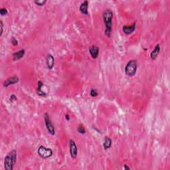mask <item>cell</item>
<instances>
[{
  "label": "cell",
  "instance_id": "1",
  "mask_svg": "<svg viewBox=\"0 0 170 170\" xmlns=\"http://www.w3.org/2000/svg\"><path fill=\"white\" fill-rule=\"evenodd\" d=\"M103 20H104L105 27V35L107 37H110L111 35L112 27L113 12L110 9H107L102 13Z\"/></svg>",
  "mask_w": 170,
  "mask_h": 170
},
{
  "label": "cell",
  "instance_id": "2",
  "mask_svg": "<svg viewBox=\"0 0 170 170\" xmlns=\"http://www.w3.org/2000/svg\"><path fill=\"white\" fill-rule=\"evenodd\" d=\"M17 160V151L15 149L10 151L4 159V167L6 170H13Z\"/></svg>",
  "mask_w": 170,
  "mask_h": 170
},
{
  "label": "cell",
  "instance_id": "3",
  "mask_svg": "<svg viewBox=\"0 0 170 170\" xmlns=\"http://www.w3.org/2000/svg\"><path fill=\"white\" fill-rule=\"evenodd\" d=\"M137 69V63L135 60H130L127 62L125 66V73L129 76H133L136 74Z\"/></svg>",
  "mask_w": 170,
  "mask_h": 170
},
{
  "label": "cell",
  "instance_id": "4",
  "mask_svg": "<svg viewBox=\"0 0 170 170\" xmlns=\"http://www.w3.org/2000/svg\"><path fill=\"white\" fill-rule=\"evenodd\" d=\"M37 153L41 158L46 159L51 157L53 154V151L50 148L46 147L43 145H40L38 148Z\"/></svg>",
  "mask_w": 170,
  "mask_h": 170
},
{
  "label": "cell",
  "instance_id": "5",
  "mask_svg": "<svg viewBox=\"0 0 170 170\" xmlns=\"http://www.w3.org/2000/svg\"><path fill=\"white\" fill-rule=\"evenodd\" d=\"M44 120L48 132L51 135H54L55 134V129H54V125L52 124L51 120L50 119V117L47 113H45L44 114Z\"/></svg>",
  "mask_w": 170,
  "mask_h": 170
},
{
  "label": "cell",
  "instance_id": "6",
  "mask_svg": "<svg viewBox=\"0 0 170 170\" xmlns=\"http://www.w3.org/2000/svg\"><path fill=\"white\" fill-rule=\"evenodd\" d=\"M69 148H70V155L72 159H75L77 157L78 154V147L76 146L75 141L73 139H70L69 140Z\"/></svg>",
  "mask_w": 170,
  "mask_h": 170
},
{
  "label": "cell",
  "instance_id": "7",
  "mask_svg": "<svg viewBox=\"0 0 170 170\" xmlns=\"http://www.w3.org/2000/svg\"><path fill=\"white\" fill-rule=\"evenodd\" d=\"M19 77H18L17 76H12L8 78L5 81H4L3 85L4 87H8L10 85H13L17 83V82H19Z\"/></svg>",
  "mask_w": 170,
  "mask_h": 170
},
{
  "label": "cell",
  "instance_id": "8",
  "mask_svg": "<svg viewBox=\"0 0 170 170\" xmlns=\"http://www.w3.org/2000/svg\"><path fill=\"white\" fill-rule=\"evenodd\" d=\"M136 27V22H134L130 25H124L122 27V31L126 35H130L135 31Z\"/></svg>",
  "mask_w": 170,
  "mask_h": 170
},
{
  "label": "cell",
  "instance_id": "9",
  "mask_svg": "<svg viewBox=\"0 0 170 170\" xmlns=\"http://www.w3.org/2000/svg\"><path fill=\"white\" fill-rule=\"evenodd\" d=\"M46 64L49 70H51L54 65V58L51 54H48L46 56Z\"/></svg>",
  "mask_w": 170,
  "mask_h": 170
},
{
  "label": "cell",
  "instance_id": "10",
  "mask_svg": "<svg viewBox=\"0 0 170 170\" xmlns=\"http://www.w3.org/2000/svg\"><path fill=\"white\" fill-rule=\"evenodd\" d=\"M89 52L92 58L96 59L98 58L99 54V47L96 45H92L89 48Z\"/></svg>",
  "mask_w": 170,
  "mask_h": 170
},
{
  "label": "cell",
  "instance_id": "11",
  "mask_svg": "<svg viewBox=\"0 0 170 170\" xmlns=\"http://www.w3.org/2000/svg\"><path fill=\"white\" fill-rule=\"evenodd\" d=\"M160 49H161L160 44H159V43L157 44L155 46L153 50L151 51V52L150 53V58H151V59L152 60L156 59L157 56H158V54L159 53V52H160Z\"/></svg>",
  "mask_w": 170,
  "mask_h": 170
},
{
  "label": "cell",
  "instance_id": "12",
  "mask_svg": "<svg viewBox=\"0 0 170 170\" xmlns=\"http://www.w3.org/2000/svg\"><path fill=\"white\" fill-rule=\"evenodd\" d=\"M88 1H84L80 5L79 10L81 12V13L83 15H87L88 14Z\"/></svg>",
  "mask_w": 170,
  "mask_h": 170
},
{
  "label": "cell",
  "instance_id": "13",
  "mask_svg": "<svg viewBox=\"0 0 170 170\" xmlns=\"http://www.w3.org/2000/svg\"><path fill=\"white\" fill-rule=\"evenodd\" d=\"M25 49H21L18 50L17 52H15L14 53H13V60H20L21 58H22L25 55Z\"/></svg>",
  "mask_w": 170,
  "mask_h": 170
},
{
  "label": "cell",
  "instance_id": "14",
  "mask_svg": "<svg viewBox=\"0 0 170 170\" xmlns=\"http://www.w3.org/2000/svg\"><path fill=\"white\" fill-rule=\"evenodd\" d=\"M37 84H38V87L37 88V90H36L37 94L40 96H44V97L46 96V93L41 90V88L42 87V86H43V82H41V80H39L37 82Z\"/></svg>",
  "mask_w": 170,
  "mask_h": 170
},
{
  "label": "cell",
  "instance_id": "15",
  "mask_svg": "<svg viewBox=\"0 0 170 170\" xmlns=\"http://www.w3.org/2000/svg\"><path fill=\"white\" fill-rule=\"evenodd\" d=\"M112 141L110 137L108 136L105 137L104 141V143H103V147H104V149H108L109 148H110V147H112Z\"/></svg>",
  "mask_w": 170,
  "mask_h": 170
},
{
  "label": "cell",
  "instance_id": "16",
  "mask_svg": "<svg viewBox=\"0 0 170 170\" xmlns=\"http://www.w3.org/2000/svg\"><path fill=\"white\" fill-rule=\"evenodd\" d=\"M77 131L78 133H81V134H84V133H86V129H85L84 126H82V124H80L78 126V127H77Z\"/></svg>",
  "mask_w": 170,
  "mask_h": 170
},
{
  "label": "cell",
  "instance_id": "17",
  "mask_svg": "<svg viewBox=\"0 0 170 170\" xmlns=\"http://www.w3.org/2000/svg\"><path fill=\"white\" fill-rule=\"evenodd\" d=\"M34 3L38 6L41 7V6H43L46 3V0H37V1H34Z\"/></svg>",
  "mask_w": 170,
  "mask_h": 170
},
{
  "label": "cell",
  "instance_id": "18",
  "mask_svg": "<svg viewBox=\"0 0 170 170\" xmlns=\"http://www.w3.org/2000/svg\"><path fill=\"white\" fill-rule=\"evenodd\" d=\"M90 94L92 97H96L98 95V91H97L96 89L92 88V89H91Z\"/></svg>",
  "mask_w": 170,
  "mask_h": 170
},
{
  "label": "cell",
  "instance_id": "19",
  "mask_svg": "<svg viewBox=\"0 0 170 170\" xmlns=\"http://www.w3.org/2000/svg\"><path fill=\"white\" fill-rule=\"evenodd\" d=\"M7 13H8V11H7V9H6V8H1V9H0V14H1V15H7Z\"/></svg>",
  "mask_w": 170,
  "mask_h": 170
},
{
  "label": "cell",
  "instance_id": "20",
  "mask_svg": "<svg viewBox=\"0 0 170 170\" xmlns=\"http://www.w3.org/2000/svg\"><path fill=\"white\" fill-rule=\"evenodd\" d=\"M11 43L13 46H17L18 44V41L15 39V37H13L11 38Z\"/></svg>",
  "mask_w": 170,
  "mask_h": 170
},
{
  "label": "cell",
  "instance_id": "21",
  "mask_svg": "<svg viewBox=\"0 0 170 170\" xmlns=\"http://www.w3.org/2000/svg\"><path fill=\"white\" fill-rule=\"evenodd\" d=\"M0 28H1V33H0V37H1L3 33V21L1 20L0 21Z\"/></svg>",
  "mask_w": 170,
  "mask_h": 170
},
{
  "label": "cell",
  "instance_id": "22",
  "mask_svg": "<svg viewBox=\"0 0 170 170\" xmlns=\"http://www.w3.org/2000/svg\"><path fill=\"white\" fill-rule=\"evenodd\" d=\"M9 100L11 102H15V101L17 100V97H16L15 94H11V96H10V98H9Z\"/></svg>",
  "mask_w": 170,
  "mask_h": 170
},
{
  "label": "cell",
  "instance_id": "23",
  "mask_svg": "<svg viewBox=\"0 0 170 170\" xmlns=\"http://www.w3.org/2000/svg\"><path fill=\"white\" fill-rule=\"evenodd\" d=\"M124 169L125 170H129L130 169V167H129L127 165L125 164V165H124Z\"/></svg>",
  "mask_w": 170,
  "mask_h": 170
},
{
  "label": "cell",
  "instance_id": "24",
  "mask_svg": "<svg viewBox=\"0 0 170 170\" xmlns=\"http://www.w3.org/2000/svg\"><path fill=\"white\" fill-rule=\"evenodd\" d=\"M65 119H66V121H69L70 120V116L68 114H66L65 115Z\"/></svg>",
  "mask_w": 170,
  "mask_h": 170
}]
</instances>
